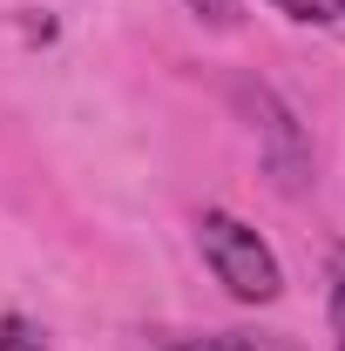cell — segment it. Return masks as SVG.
Wrapping results in <instances>:
<instances>
[{"label":"cell","instance_id":"5b68a950","mask_svg":"<svg viewBox=\"0 0 345 351\" xmlns=\"http://www.w3.org/2000/svg\"><path fill=\"white\" fill-rule=\"evenodd\" d=\"M0 351H41V331L27 317H0Z\"/></svg>","mask_w":345,"mask_h":351},{"label":"cell","instance_id":"3957f363","mask_svg":"<svg viewBox=\"0 0 345 351\" xmlns=\"http://www.w3.org/2000/svg\"><path fill=\"white\" fill-rule=\"evenodd\" d=\"M156 351H291L285 338H251V331H203V338H190V331H163Z\"/></svg>","mask_w":345,"mask_h":351},{"label":"cell","instance_id":"52a82bcc","mask_svg":"<svg viewBox=\"0 0 345 351\" xmlns=\"http://www.w3.org/2000/svg\"><path fill=\"white\" fill-rule=\"evenodd\" d=\"M183 7H190L197 21H210V27H237V7H244V0H183Z\"/></svg>","mask_w":345,"mask_h":351},{"label":"cell","instance_id":"7a4b0ae2","mask_svg":"<svg viewBox=\"0 0 345 351\" xmlns=\"http://www.w3.org/2000/svg\"><path fill=\"white\" fill-rule=\"evenodd\" d=\"M230 95H237L244 122H251V135H258V149H264V169H271V182H278L285 196H298L304 182H311V142H304L298 115L285 108V95H278L271 82H237Z\"/></svg>","mask_w":345,"mask_h":351},{"label":"cell","instance_id":"8992f818","mask_svg":"<svg viewBox=\"0 0 345 351\" xmlns=\"http://www.w3.org/2000/svg\"><path fill=\"white\" fill-rule=\"evenodd\" d=\"M332 331H339V351H345V243L332 250Z\"/></svg>","mask_w":345,"mask_h":351},{"label":"cell","instance_id":"277c9868","mask_svg":"<svg viewBox=\"0 0 345 351\" xmlns=\"http://www.w3.org/2000/svg\"><path fill=\"white\" fill-rule=\"evenodd\" d=\"M271 7H285L291 21H339L345 0H271Z\"/></svg>","mask_w":345,"mask_h":351},{"label":"cell","instance_id":"6da1fadb","mask_svg":"<svg viewBox=\"0 0 345 351\" xmlns=\"http://www.w3.org/2000/svg\"><path fill=\"white\" fill-rule=\"evenodd\" d=\"M197 243H203V263L216 270V284L237 304H271L285 291V270L271 257V243H264L251 223H237L230 210H203L197 217Z\"/></svg>","mask_w":345,"mask_h":351}]
</instances>
